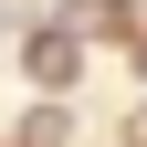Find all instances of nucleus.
I'll list each match as a JSON object with an SVG mask.
<instances>
[{
  "label": "nucleus",
  "instance_id": "nucleus-1",
  "mask_svg": "<svg viewBox=\"0 0 147 147\" xmlns=\"http://www.w3.org/2000/svg\"><path fill=\"white\" fill-rule=\"evenodd\" d=\"M21 74H32V95H74L84 84V32L74 21H32L21 32Z\"/></svg>",
  "mask_w": 147,
  "mask_h": 147
},
{
  "label": "nucleus",
  "instance_id": "nucleus-2",
  "mask_svg": "<svg viewBox=\"0 0 147 147\" xmlns=\"http://www.w3.org/2000/svg\"><path fill=\"white\" fill-rule=\"evenodd\" d=\"M11 147H74V105H63V95H42V105L21 116V137H11Z\"/></svg>",
  "mask_w": 147,
  "mask_h": 147
},
{
  "label": "nucleus",
  "instance_id": "nucleus-3",
  "mask_svg": "<svg viewBox=\"0 0 147 147\" xmlns=\"http://www.w3.org/2000/svg\"><path fill=\"white\" fill-rule=\"evenodd\" d=\"M137 63H147V32H137Z\"/></svg>",
  "mask_w": 147,
  "mask_h": 147
}]
</instances>
